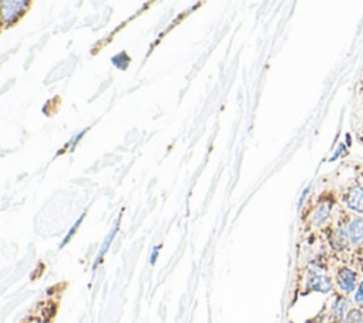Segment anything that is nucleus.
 Returning a JSON list of instances; mask_svg holds the SVG:
<instances>
[{
	"label": "nucleus",
	"mask_w": 363,
	"mask_h": 323,
	"mask_svg": "<svg viewBox=\"0 0 363 323\" xmlns=\"http://www.w3.org/2000/svg\"><path fill=\"white\" fill-rule=\"evenodd\" d=\"M349 309V300L346 298V295L343 293H337L335 296L333 305L330 307V313H329V322L330 323H340L346 319L347 310Z\"/></svg>",
	"instance_id": "obj_5"
},
{
	"label": "nucleus",
	"mask_w": 363,
	"mask_h": 323,
	"mask_svg": "<svg viewBox=\"0 0 363 323\" xmlns=\"http://www.w3.org/2000/svg\"><path fill=\"white\" fill-rule=\"evenodd\" d=\"M332 208H333V200L325 198V200L319 201V204L316 205V208L313 210V212L311 215V224L315 227L323 224L329 218Z\"/></svg>",
	"instance_id": "obj_6"
},
{
	"label": "nucleus",
	"mask_w": 363,
	"mask_h": 323,
	"mask_svg": "<svg viewBox=\"0 0 363 323\" xmlns=\"http://www.w3.org/2000/svg\"><path fill=\"white\" fill-rule=\"evenodd\" d=\"M347 222L349 221H346V218L340 220L328 232V242L332 246V249L336 251V252H342V251L347 249V246L350 245V238H349V232H347Z\"/></svg>",
	"instance_id": "obj_1"
},
{
	"label": "nucleus",
	"mask_w": 363,
	"mask_h": 323,
	"mask_svg": "<svg viewBox=\"0 0 363 323\" xmlns=\"http://www.w3.org/2000/svg\"><path fill=\"white\" fill-rule=\"evenodd\" d=\"M345 205L357 214H363V184L354 183L346 188L343 193Z\"/></svg>",
	"instance_id": "obj_4"
},
{
	"label": "nucleus",
	"mask_w": 363,
	"mask_h": 323,
	"mask_svg": "<svg viewBox=\"0 0 363 323\" xmlns=\"http://www.w3.org/2000/svg\"><path fill=\"white\" fill-rule=\"evenodd\" d=\"M354 303L357 305V307L363 309V280L359 282L357 288H356V292H354V298H353Z\"/></svg>",
	"instance_id": "obj_10"
},
{
	"label": "nucleus",
	"mask_w": 363,
	"mask_h": 323,
	"mask_svg": "<svg viewBox=\"0 0 363 323\" xmlns=\"http://www.w3.org/2000/svg\"><path fill=\"white\" fill-rule=\"evenodd\" d=\"M359 275L352 268L342 265L336 269V285L339 288V292L343 295L352 293L357 288Z\"/></svg>",
	"instance_id": "obj_3"
},
{
	"label": "nucleus",
	"mask_w": 363,
	"mask_h": 323,
	"mask_svg": "<svg viewBox=\"0 0 363 323\" xmlns=\"http://www.w3.org/2000/svg\"><path fill=\"white\" fill-rule=\"evenodd\" d=\"M350 244L357 246L363 242V215H353L347 222Z\"/></svg>",
	"instance_id": "obj_7"
},
{
	"label": "nucleus",
	"mask_w": 363,
	"mask_h": 323,
	"mask_svg": "<svg viewBox=\"0 0 363 323\" xmlns=\"http://www.w3.org/2000/svg\"><path fill=\"white\" fill-rule=\"evenodd\" d=\"M346 323H363V310L360 307H353L347 312Z\"/></svg>",
	"instance_id": "obj_9"
},
{
	"label": "nucleus",
	"mask_w": 363,
	"mask_h": 323,
	"mask_svg": "<svg viewBox=\"0 0 363 323\" xmlns=\"http://www.w3.org/2000/svg\"><path fill=\"white\" fill-rule=\"evenodd\" d=\"M157 251H159V246H155L153 252H152V258H150V262L153 264L156 261V256H157Z\"/></svg>",
	"instance_id": "obj_11"
},
{
	"label": "nucleus",
	"mask_w": 363,
	"mask_h": 323,
	"mask_svg": "<svg viewBox=\"0 0 363 323\" xmlns=\"http://www.w3.org/2000/svg\"><path fill=\"white\" fill-rule=\"evenodd\" d=\"M333 288L332 279L322 272L320 266H313L309 269L308 276H306V289L320 292V293H328Z\"/></svg>",
	"instance_id": "obj_2"
},
{
	"label": "nucleus",
	"mask_w": 363,
	"mask_h": 323,
	"mask_svg": "<svg viewBox=\"0 0 363 323\" xmlns=\"http://www.w3.org/2000/svg\"><path fill=\"white\" fill-rule=\"evenodd\" d=\"M26 1L27 0H3V17H4V21H7L9 17H10V20H13L24 8Z\"/></svg>",
	"instance_id": "obj_8"
}]
</instances>
